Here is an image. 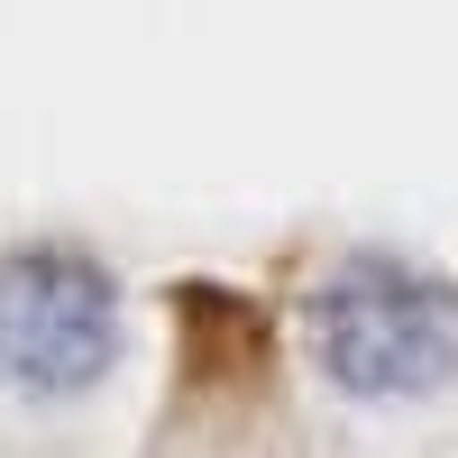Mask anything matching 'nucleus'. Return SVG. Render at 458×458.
Wrapping results in <instances>:
<instances>
[{"mask_svg": "<svg viewBox=\"0 0 458 458\" xmlns=\"http://www.w3.org/2000/svg\"><path fill=\"white\" fill-rule=\"evenodd\" d=\"M110 312L101 266H83L73 248H28L0 266V376L28 394H73L110 367Z\"/></svg>", "mask_w": 458, "mask_h": 458, "instance_id": "obj_2", "label": "nucleus"}, {"mask_svg": "<svg viewBox=\"0 0 458 458\" xmlns=\"http://www.w3.org/2000/svg\"><path fill=\"white\" fill-rule=\"evenodd\" d=\"M312 358L349 394H431L458 367V302L394 257H349L312 293Z\"/></svg>", "mask_w": 458, "mask_h": 458, "instance_id": "obj_1", "label": "nucleus"}]
</instances>
